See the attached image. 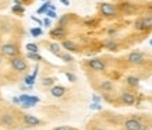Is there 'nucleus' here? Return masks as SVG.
<instances>
[{"label": "nucleus", "instance_id": "f257e3e1", "mask_svg": "<svg viewBox=\"0 0 152 130\" xmlns=\"http://www.w3.org/2000/svg\"><path fill=\"white\" fill-rule=\"evenodd\" d=\"M127 62H129L130 65H134V66H140V65H144L145 63V56H144L142 52H131L129 53L127 56Z\"/></svg>", "mask_w": 152, "mask_h": 130}, {"label": "nucleus", "instance_id": "f03ea898", "mask_svg": "<svg viewBox=\"0 0 152 130\" xmlns=\"http://www.w3.org/2000/svg\"><path fill=\"white\" fill-rule=\"evenodd\" d=\"M1 55L4 56H9V57H17L18 56V48L15 46L14 43H4V45H1Z\"/></svg>", "mask_w": 152, "mask_h": 130}, {"label": "nucleus", "instance_id": "7ed1b4c3", "mask_svg": "<svg viewBox=\"0 0 152 130\" xmlns=\"http://www.w3.org/2000/svg\"><path fill=\"white\" fill-rule=\"evenodd\" d=\"M10 63H11V67H13L15 71H25L27 70V62H25V59L24 57H20V56H17V57H13L11 60H10Z\"/></svg>", "mask_w": 152, "mask_h": 130}, {"label": "nucleus", "instance_id": "20e7f679", "mask_svg": "<svg viewBox=\"0 0 152 130\" xmlns=\"http://www.w3.org/2000/svg\"><path fill=\"white\" fill-rule=\"evenodd\" d=\"M124 130H141L142 129V123L140 119H135V118H130L124 122L123 125Z\"/></svg>", "mask_w": 152, "mask_h": 130}, {"label": "nucleus", "instance_id": "39448f33", "mask_svg": "<svg viewBox=\"0 0 152 130\" xmlns=\"http://www.w3.org/2000/svg\"><path fill=\"white\" fill-rule=\"evenodd\" d=\"M99 11H101L103 15H106V17H113V15H116V13H117L116 7L113 4H110V3H102V4L99 6Z\"/></svg>", "mask_w": 152, "mask_h": 130}, {"label": "nucleus", "instance_id": "423d86ee", "mask_svg": "<svg viewBox=\"0 0 152 130\" xmlns=\"http://www.w3.org/2000/svg\"><path fill=\"white\" fill-rule=\"evenodd\" d=\"M87 65H88V67L92 69L94 71H105V69H106V65L101 59H89V60L87 62Z\"/></svg>", "mask_w": 152, "mask_h": 130}, {"label": "nucleus", "instance_id": "0eeeda50", "mask_svg": "<svg viewBox=\"0 0 152 130\" xmlns=\"http://www.w3.org/2000/svg\"><path fill=\"white\" fill-rule=\"evenodd\" d=\"M0 125L6 126L9 129L14 127L15 126V118H14V115H11V113H3L0 116Z\"/></svg>", "mask_w": 152, "mask_h": 130}, {"label": "nucleus", "instance_id": "6e6552de", "mask_svg": "<svg viewBox=\"0 0 152 130\" xmlns=\"http://www.w3.org/2000/svg\"><path fill=\"white\" fill-rule=\"evenodd\" d=\"M120 99H121V102L124 104V105H134L135 104L134 94L129 93V91H123V93L120 94Z\"/></svg>", "mask_w": 152, "mask_h": 130}, {"label": "nucleus", "instance_id": "1a4fd4ad", "mask_svg": "<svg viewBox=\"0 0 152 130\" xmlns=\"http://www.w3.org/2000/svg\"><path fill=\"white\" fill-rule=\"evenodd\" d=\"M50 35L53 38H64L67 35V29L64 27H56L50 31Z\"/></svg>", "mask_w": 152, "mask_h": 130}, {"label": "nucleus", "instance_id": "9d476101", "mask_svg": "<svg viewBox=\"0 0 152 130\" xmlns=\"http://www.w3.org/2000/svg\"><path fill=\"white\" fill-rule=\"evenodd\" d=\"M24 122L27 123L28 126H38V125H41V120L38 119L37 116H34V115H24Z\"/></svg>", "mask_w": 152, "mask_h": 130}, {"label": "nucleus", "instance_id": "9b49d317", "mask_svg": "<svg viewBox=\"0 0 152 130\" xmlns=\"http://www.w3.org/2000/svg\"><path fill=\"white\" fill-rule=\"evenodd\" d=\"M50 94L55 98H60V97H63V95L66 94V88L64 87H61V85H53L52 90H50Z\"/></svg>", "mask_w": 152, "mask_h": 130}, {"label": "nucleus", "instance_id": "f8f14e48", "mask_svg": "<svg viewBox=\"0 0 152 130\" xmlns=\"http://www.w3.org/2000/svg\"><path fill=\"white\" fill-rule=\"evenodd\" d=\"M61 46L64 48L66 51H69V52H77L78 51L77 43H74L73 41H63L61 42Z\"/></svg>", "mask_w": 152, "mask_h": 130}, {"label": "nucleus", "instance_id": "ddd939ff", "mask_svg": "<svg viewBox=\"0 0 152 130\" xmlns=\"http://www.w3.org/2000/svg\"><path fill=\"white\" fill-rule=\"evenodd\" d=\"M37 102H39V98H38V97H31V95H29V97H28V99L25 101V102H23V105H21V106H23V108H31V106H34Z\"/></svg>", "mask_w": 152, "mask_h": 130}, {"label": "nucleus", "instance_id": "4468645a", "mask_svg": "<svg viewBox=\"0 0 152 130\" xmlns=\"http://www.w3.org/2000/svg\"><path fill=\"white\" fill-rule=\"evenodd\" d=\"M49 51L56 56H60L61 55V49H60V45L59 43H56V42H50L49 43Z\"/></svg>", "mask_w": 152, "mask_h": 130}, {"label": "nucleus", "instance_id": "2eb2a0df", "mask_svg": "<svg viewBox=\"0 0 152 130\" xmlns=\"http://www.w3.org/2000/svg\"><path fill=\"white\" fill-rule=\"evenodd\" d=\"M126 83L129 84L130 87H138L140 79L135 77V76H127V77H126Z\"/></svg>", "mask_w": 152, "mask_h": 130}, {"label": "nucleus", "instance_id": "dca6fc26", "mask_svg": "<svg viewBox=\"0 0 152 130\" xmlns=\"http://www.w3.org/2000/svg\"><path fill=\"white\" fill-rule=\"evenodd\" d=\"M142 28H144V31L152 29V17L151 15H148V17H144L142 18Z\"/></svg>", "mask_w": 152, "mask_h": 130}, {"label": "nucleus", "instance_id": "f3484780", "mask_svg": "<svg viewBox=\"0 0 152 130\" xmlns=\"http://www.w3.org/2000/svg\"><path fill=\"white\" fill-rule=\"evenodd\" d=\"M101 90H102V91H112V90H113V83H112V81H109V80L102 81Z\"/></svg>", "mask_w": 152, "mask_h": 130}, {"label": "nucleus", "instance_id": "a211bd4d", "mask_svg": "<svg viewBox=\"0 0 152 130\" xmlns=\"http://www.w3.org/2000/svg\"><path fill=\"white\" fill-rule=\"evenodd\" d=\"M105 48L109 49V51H117V43H116L113 39H107L105 42Z\"/></svg>", "mask_w": 152, "mask_h": 130}, {"label": "nucleus", "instance_id": "6ab92c4d", "mask_svg": "<svg viewBox=\"0 0 152 130\" xmlns=\"http://www.w3.org/2000/svg\"><path fill=\"white\" fill-rule=\"evenodd\" d=\"M25 49H27L28 52H31V53H38V45L37 43H27L25 45Z\"/></svg>", "mask_w": 152, "mask_h": 130}, {"label": "nucleus", "instance_id": "aec40b11", "mask_svg": "<svg viewBox=\"0 0 152 130\" xmlns=\"http://www.w3.org/2000/svg\"><path fill=\"white\" fill-rule=\"evenodd\" d=\"M27 57H28V59H31V60H35V62L42 60V56L39 55V53H31V52H28Z\"/></svg>", "mask_w": 152, "mask_h": 130}, {"label": "nucleus", "instance_id": "412c9836", "mask_svg": "<svg viewBox=\"0 0 152 130\" xmlns=\"http://www.w3.org/2000/svg\"><path fill=\"white\" fill-rule=\"evenodd\" d=\"M60 59H61V60L63 62H66V63H70V62H73L74 60V57L71 55H70V53H61V55L59 56Z\"/></svg>", "mask_w": 152, "mask_h": 130}, {"label": "nucleus", "instance_id": "4be33fe9", "mask_svg": "<svg viewBox=\"0 0 152 130\" xmlns=\"http://www.w3.org/2000/svg\"><path fill=\"white\" fill-rule=\"evenodd\" d=\"M56 80L53 79V77H45V79L42 80V84L45 85V87H50V85H53V83H55Z\"/></svg>", "mask_w": 152, "mask_h": 130}, {"label": "nucleus", "instance_id": "5701e85b", "mask_svg": "<svg viewBox=\"0 0 152 130\" xmlns=\"http://www.w3.org/2000/svg\"><path fill=\"white\" fill-rule=\"evenodd\" d=\"M24 83L28 84L29 87H32V84L35 83V76H27V77H25V80H24Z\"/></svg>", "mask_w": 152, "mask_h": 130}, {"label": "nucleus", "instance_id": "b1692460", "mask_svg": "<svg viewBox=\"0 0 152 130\" xmlns=\"http://www.w3.org/2000/svg\"><path fill=\"white\" fill-rule=\"evenodd\" d=\"M134 28H135L137 31H144V28H142V18L137 20V21L134 23Z\"/></svg>", "mask_w": 152, "mask_h": 130}, {"label": "nucleus", "instance_id": "393cba45", "mask_svg": "<svg viewBox=\"0 0 152 130\" xmlns=\"http://www.w3.org/2000/svg\"><path fill=\"white\" fill-rule=\"evenodd\" d=\"M29 32H31V35H32V37H41V35H42V29L39 27H38V28H32Z\"/></svg>", "mask_w": 152, "mask_h": 130}, {"label": "nucleus", "instance_id": "a878e982", "mask_svg": "<svg viewBox=\"0 0 152 130\" xmlns=\"http://www.w3.org/2000/svg\"><path fill=\"white\" fill-rule=\"evenodd\" d=\"M66 77H67V80H69L70 83H75V81H77V77H75V74L70 73V71H67V73H66Z\"/></svg>", "mask_w": 152, "mask_h": 130}, {"label": "nucleus", "instance_id": "bb28decb", "mask_svg": "<svg viewBox=\"0 0 152 130\" xmlns=\"http://www.w3.org/2000/svg\"><path fill=\"white\" fill-rule=\"evenodd\" d=\"M11 10H13V13H17V14H21V13H24V11H25V9H24L23 6H18V4L14 6Z\"/></svg>", "mask_w": 152, "mask_h": 130}, {"label": "nucleus", "instance_id": "cd10ccee", "mask_svg": "<svg viewBox=\"0 0 152 130\" xmlns=\"http://www.w3.org/2000/svg\"><path fill=\"white\" fill-rule=\"evenodd\" d=\"M49 6H50V3H49V1H48L46 4H43L41 7V9H38V14H42V13H46L48 11V9H49Z\"/></svg>", "mask_w": 152, "mask_h": 130}, {"label": "nucleus", "instance_id": "c85d7f7f", "mask_svg": "<svg viewBox=\"0 0 152 130\" xmlns=\"http://www.w3.org/2000/svg\"><path fill=\"white\" fill-rule=\"evenodd\" d=\"M67 21H69V15H63L59 21V27H64L66 24H67Z\"/></svg>", "mask_w": 152, "mask_h": 130}, {"label": "nucleus", "instance_id": "c756f323", "mask_svg": "<svg viewBox=\"0 0 152 130\" xmlns=\"http://www.w3.org/2000/svg\"><path fill=\"white\" fill-rule=\"evenodd\" d=\"M89 108H91V109H96V111H101L102 109V106L98 102H92L91 105H89Z\"/></svg>", "mask_w": 152, "mask_h": 130}, {"label": "nucleus", "instance_id": "7c9ffc66", "mask_svg": "<svg viewBox=\"0 0 152 130\" xmlns=\"http://www.w3.org/2000/svg\"><path fill=\"white\" fill-rule=\"evenodd\" d=\"M46 15H49L50 18H56V17H57V14H56L55 10H48V11H46Z\"/></svg>", "mask_w": 152, "mask_h": 130}, {"label": "nucleus", "instance_id": "2f4dec72", "mask_svg": "<svg viewBox=\"0 0 152 130\" xmlns=\"http://www.w3.org/2000/svg\"><path fill=\"white\" fill-rule=\"evenodd\" d=\"M123 9H124L126 11H130V13H133V11H134L133 7H131L130 4H127V3H124V4H123Z\"/></svg>", "mask_w": 152, "mask_h": 130}, {"label": "nucleus", "instance_id": "473e14b6", "mask_svg": "<svg viewBox=\"0 0 152 130\" xmlns=\"http://www.w3.org/2000/svg\"><path fill=\"white\" fill-rule=\"evenodd\" d=\"M53 130H74L73 127H70V126H60V127H56Z\"/></svg>", "mask_w": 152, "mask_h": 130}, {"label": "nucleus", "instance_id": "72a5a7b5", "mask_svg": "<svg viewBox=\"0 0 152 130\" xmlns=\"http://www.w3.org/2000/svg\"><path fill=\"white\" fill-rule=\"evenodd\" d=\"M31 20H32V21H35V23H37L38 25H42V24H43V21H41L39 18H37V17H34V15L31 17Z\"/></svg>", "mask_w": 152, "mask_h": 130}, {"label": "nucleus", "instance_id": "f704fd0d", "mask_svg": "<svg viewBox=\"0 0 152 130\" xmlns=\"http://www.w3.org/2000/svg\"><path fill=\"white\" fill-rule=\"evenodd\" d=\"M50 20H49V18H45V20H43V25H45V27H50Z\"/></svg>", "mask_w": 152, "mask_h": 130}, {"label": "nucleus", "instance_id": "c9c22d12", "mask_svg": "<svg viewBox=\"0 0 152 130\" xmlns=\"http://www.w3.org/2000/svg\"><path fill=\"white\" fill-rule=\"evenodd\" d=\"M92 101H94V102H98V104H99V101H101V98L98 97V95H94V97H92Z\"/></svg>", "mask_w": 152, "mask_h": 130}, {"label": "nucleus", "instance_id": "e433bc0d", "mask_svg": "<svg viewBox=\"0 0 152 130\" xmlns=\"http://www.w3.org/2000/svg\"><path fill=\"white\" fill-rule=\"evenodd\" d=\"M60 1H61V3H63L64 6H69V4H70V1H69V0H60Z\"/></svg>", "mask_w": 152, "mask_h": 130}, {"label": "nucleus", "instance_id": "4c0bfd02", "mask_svg": "<svg viewBox=\"0 0 152 130\" xmlns=\"http://www.w3.org/2000/svg\"><path fill=\"white\" fill-rule=\"evenodd\" d=\"M13 102L14 104H20L21 101H20V98H13Z\"/></svg>", "mask_w": 152, "mask_h": 130}, {"label": "nucleus", "instance_id": "58836bf2", "mask_svg": "<svg viewBox=\"0 0 152 130\" xmlns=\"http://www.w3.org/2000/svg\"><path fill=\"white\" fill-rule=\"evenodd\" d=\"M95 130H106V129H103V127H98V129H95Z\"/></svg>", "mask_w": 152, "mask_h": 130}, {"label": "nucleus", "instance_id": "ea45409f", "mask_svg": "<svg viewBox=\"0 0 152 130\" xmlns=\"http://www.w3.org/2000/svg\"><path fill=\"white\" fill-rule=\"evenodd\" d=\"M149 45H152V39H151V41H149Z\"/></svg>", "mask_w": 152, "mask_h": 130}, {"label": "nucleus", "instance_id": "a19ab883", "mask_svg": "<svg viewBox=\"0 0 152 130\" xmlns=\"http://www.w3.org/2000/svg\"><path fill=\"white\" fill-rule=\"evenodd\" d=\"M0 65H1V56H0Z\"/></svg>", "mask_w": 152, "mask_h": 130}, {"label": "nucleus", "instance_id": "79ce46f5", "mask_svg": "<svg viewBox=\"0 0 152 130\" xmlns=\"http://www.w3.org/2000/svg\"><path fill=\"white\" fill-rule=\"evenodd\" d=\"M42 1H46V3H48V0H42Z\"/></svg>", "mask_w": 152, "mask_h": 130}]
</instances>
